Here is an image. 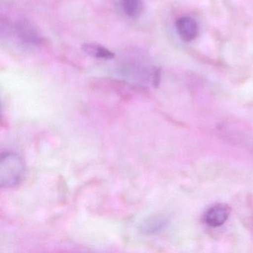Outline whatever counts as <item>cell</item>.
<instances>
[{"label":"cell","instance_id":"cell-6","mask_svg":"<svg viewBox=\"0 0 253 253\" xmlns=\"http://www.w3.org/2000/svg\"><path fill=\"white\" fill-rule=\"evenodd\" d=\"M82 48L88 56L100 60H112L115 57V53L98 44L85 43L82 45Z\"/></svg>","mask_w":253,"mask_h":253},{"label":"cell","instance_id":"cell-4","mask_svg":"<svg viewBox=\"0 0 253 253\" xmlns=\"http://www.w3.org/2000/svg\"><path fill=\"white\" fill-rule=\"evenodd\" d=\"M17 37L21 43L29 46H37L41 43L42 38L36 29L28 22H20L16 27Z\"/></svg>","mask_w":253,"mask_h":253},{"label":"cell","instance_id":"cell-1","mask_svg":"<svg viewBox=\"0 0 253 253\" xmlns=\"http://www.w3.org/2000/svg\"><path fill=\"white\" fill-rule=\"evenodd\" d=\"M25 172L23 160L14 152L2 153L0 161V184L11 188L21 182Z\"/></svg>","mask_w":253,"mask_h":253},{"label":"cell","instance_id":"cell-7","mask_svg":"<svg viewBox=\"0 0 253 253\" xmlns=\"http://www.w3.org/2000/svg\"><path fill=\"white\" fill-rule=\"evenodd\" d=\"M123 11L130 18L140 17L143 12V0H121Z\"/></svg>","mask_w":253,"mask_h":253},{"label":"cell","instance_id":"cell-5","mask_svg":"<svg viewBox=\"0 0 253 253\" xmlns=\"http://www.w3.org/2000/svg\"><path fill=\"white\" fill-rule=\"evenodd\" d=\"M168 224V219L164 215H155L149 217L140 225L142 233L154 235L162 231Z\"/></svg>","mask_w":253,"mask_h":253},{"label":"cell","instance_id":"cell-2","mask_svg":"<svg viewBox=\"0 0 253 253\" xmlns=\"http://www.w3.org/2000/svg\"><path fill=\"white\" fill-rule=\"evenodd\" d=\"M230 212V207L227 204L221 203L214 204L206 211L204 223L210 227H219L228 220Z\"/></svg>","mask_w":253,"mask_h":253},{"label":"cell","instance_id":"cell-3","mask_svg":"<svg viewBox=\"0 0 253 253\" xmlns=\"http://www.w3.org/2000/svg\"><path fill=\"white\" fill-rule=\"evenodd\" d=\"M175 28L180 39L184 42L194 41L199 34V26L196 20L187 16L177 19L175 22Z\"/></svg>","mask_w":253,"mask_h":253}]
</instances>
